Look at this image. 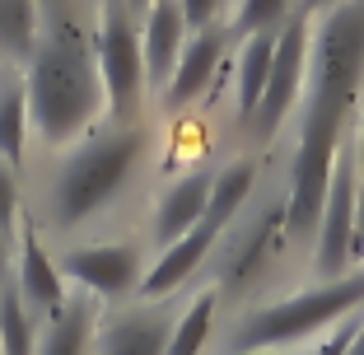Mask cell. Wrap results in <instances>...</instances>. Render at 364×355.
<instances>
[{
  "instance_id": "cell-1",
  "label": "cell",
  "mask_w": 364,
  "mask_h": 355,
  "mask_svg": "<svg viewBox=\"0 0 364 355\" xmlns=\"http://www.w3.org/2000/svg\"><path fill=\"white\" fill-rule=\"evenodd\" d=\"M364 98V0H341L313 19L309 80L299 98V140L289 154L285 183V229L289 238H313L332 187L336 154L350 136L346 122Z\"/></svg>"
},
{
  "instance_id": "cell-2",
  "label": "cell",
  "mask_w": 364,
  "mask_h": 355,
  "mask_svg": "<svg viewBox=\"0 0 364 355\" xmlns=\"http://www.w3.org/2000/svg\"><path fill=\"white\" fill-rule=\"evenodd\" d=\"M23 89H28V122L43 145L70 150L75 140H85L98 112L107 108L94 56V28H85L65 10L43 14L38 47L23 65Z\"/></svg>"
},
{
  "instance_id": "cell-3",
  "label": "cell",
  "mask_w": 364,
  "mask_h": 355,
  "mask_svg": "<svg viewBox=\"0 0 364 355\" xmlns=\"http://www.w3.org/2000/svg\"><path fill=\"white\" fill-rule=\"evenodd\" d=\"M145 154H150L145 122H112L103 131H89L47 183V225L61 234L89 225L98 211H107L122 196Z\"/></svg>"
},
{
  "instance_id": "cell-4",
  "label": "cell",
  "mask_w": 364,
  "mask_h": 355,
  "mask_svg": "<svg viewBox=\"0 0 364 355\" xmlns=\"http://www.w3.org/2000/svg\"><path fill=\"white\" fill-rule=\"evenodd\" d=\"M355 313H364V267L336 280H313L309 290L252 309L229 332V351H294L313 337H327Z\"/></svg>"
},
{
  "instance_id": "cell-5",
  "label": "cell",
  "mask_w": 364,
  "mask_h": 355,
  "mask_svg": "<svg viewBox=\"0 0 364 355\" xmlns=\"http://www.w3.org/2000/svg\"><path fill=\"white\" fill-rule=\"evenodd\" d=\"M252 183H257V164L252 159H234V164H225V169L215 173L210 206H205L201 225L187 229L178 243L164 248L159 258H154V267H145V280H140V290H136L140 300H168L173 290H182V285L192 280V271L210 258V248L220 243V234H225V229L234 225V216L243 211Z\"/></svg>"
},
{
  "instance_id": "cell-6",
  "label": "cell",
  "mask_w": 364,
  "mask_h": 355,
  "mask_svg": "<svg viewBox=\"0 0 364 355\" xmlns=\"http://www.w3.org/2000/svg\"><path fill=\"white\" fill-rule=\"evenodd\" d=\"M94 56L112 122H136V103L145 94V52H140V19L122 0H98Z\"/></svg>"
},
{
  "instance_id": "cell-7",
  "label": "cell",
  "mask_w": 364,
  "mask_h": 355,
  "mask_svg": "<svg viewBox=\"0 0 364 355\" xmlns=\"http://www.w3.org/2000/svg\"><path fill=\"white\" fill-rule=\"evenodd\" d=\"M355 201H360V164H355V145L346 140L336 154L318 229H313V276L318 280L355 271Z\"/></svg>"
},
{
  "instance_id": "cell-8",
  "label": "cell",
  "mask_w": 364,
  "mask_h": 355,
  "mask_svg": "<svg viewBox=\"0 0 364 355\" xmlns=\"http://www.w3.org/2000/svg\"><path fill=\"white\" fill-rule=\"evenodd\" d=\"M309 47H313V19L294 10L280 23L276 61H271V75H267V94H262V103H257V117H252L247 136L271 140L289 122V112L299 108L304 80H309Z\"/></svg>"
},
{
  "instance_id": "cell-9",
  "label": "cell",
  "mask_w": 364,
  "mask_h": 355,
  "mask_svg": "<svg viewBox=\"0 0 364 355\" xmlns=\"http://www.w3.org/2000/svg\"><path fill=\"white\" fill-rule=\"evenodd\" d=\"M56 267H61L65 280H75L80 295H89V300H127V295L140 290V280H145V253H140L136 243H75L65 248L61 258H56Z\"/></svg>"
},
{
  "instance_id": "cell-10",
  "label": "cell",
  "mask_w": 364,
  "mask_h": 355,
  "mask_svg": "<svg viewBox=\"0 0 364 355\" xmlns=\"http://www.w3.org/2000/svg\"><path fill=\"white\" fill-rule=\"evenodd\" d=\"M229 47H234L229 23H210V28L192 33V38H187V47H182V56H178V65H173L168 85H164V94H159L164 108H168V112L192 108L196 98L215 85V75H220V65H225Z\"/></svg>"
},
{
  "instance_id": "cell-11",
  "label": "cell",
  "mask_w": 364,
  "mask_h": 355,
  "mask_svg": "<svg viewBox=\"0 0 364 355\" xmlns=\"http://www.w3.org/2000/svg\"><path fill=\"white\" fill-rule=\"evenodd\" d=\"M178 313L168 309H122L103 313L94 332V355H164Z\"/></svg>"
},
{
  "instance_id": "cell-12",
  "label": "cell",
  "mask_w": 364,
  "mask_h": 355,
  "mask_svg": "<svg viewBox=\"0 0 364 355\" xmlns=\"http://www.w3.org/2000/svg\"><path fill=\"white\" fill-rule=\"evenodd\" d=\"M192 28L182 19L178 0H150V10L140 14V52H145V89L164 94L173 65H178L182 47H187Z\"/></svg>"
},
{
  "instance_id": "cell-13",
  "label": "cell",
  "mask_w": 364,
  "mask_h": 355,
  "mask_svg": "<svg viewBox=\"0 0 364 355\" xmlns=\"http://www.w3.org/2000/svg\"><path fill=\"white\" fill-rule=\"evenodd\" d=\"M10 280H14V290H19V300L28 304L38 318H52V313L70 300L61 267H56V258L43 248V238L33 234V229H19V243H14V276Z\"/></svg>"
},
{
  "instance_id": "cell-14",
  "label": "cell",
  "mask_w": 364,
  "mask_h": 355,
  "mask_svg": "<svg viewBox=\"0 0 364 355\" xmlns=\"http://www.w3.org/2000/svg\"><path fill=\"white\" fill-rule=\"evenodd\" d=\"M210 187H215V173L192 169L159 192V201H154V243H159V253L168 243H178L187 229L201 225L205 206H210Z\"/></svg>"
},
{
  "instance_id": "cell-15",
  "label": "cell",
  "mask_w": 364,
  "mask_h": 355,
  "mask_svg": "<svg viewBox=\"0 0 364 355\" xmlns=\"http://www.w3.org/2000/svg\"><path fill=\"white\" fill-rule=\"evenodd\" d=\"M276 38L280 28H267V33H252L238 43V56H234V117L238 127H252L257 117V103L267 94V75H271V61H276Z\"/></svg>"
},
{
  "instance_id": "cell-16",
  "label": "cell",
  "mask_w": 364,
  "mask_h": 355,
  "mask_svg": "<svg viewBox=\"0 0 364 355\" xmlns=\"http://www.w3.org/2000/svg\"><path fill=\"white\" fill-rule=\"evenodd\" d=\"M98 332V304L89 295H70L52 318H43L38 355H94Z\"/></svg>"
},
{
  "instance_id": "cell-17",
  "label": "cell",
  "mask_w": 364,
  "mask_h": 355,
  "mask_svg": "<svg viewBox=\"0 0 364 355\" xmlns=\"http://www.w3.org/2000/svg\"><path fill=\"white\" fill-rule=\"evenodd\" d=\"M28 89H23V70H0V159L19 173L23 154H28Z\"/></svg>"
},
{
  "instance_id": "cell-18",
  "label": "cell",
  "mask_w": 364,
  "mask_h": 355,
  "mask_svg": "<svg viewBox=\"0 0 364 355\" xmlns=\"http://www.w3.org/2000/svg\"><path fill=\"white\" fill-rule=\"evenodd\" d=\"M43 33V0H0V70H23Z\"/></svg>"
},
{
  "instance_id": "cell-19",
  "label": "cell",
  "mask_w": 364,
  "mask_h": 355,
  "mask_svg": "<svg viewBox=\"0 0 364 355\" xmlns=\"http://www.w3.org/2000/svg\"><path fill=\"white\" fill-rule=\"evenodd\" d=\"M43 318L19 300L14 280L0 285V355H38Z\"/></svg>"
},
{
  "instance_id": "cell-20",
  "label": "cell",
  "mask_w": 364,
  "mask_h": 355,
  "mask_svg": "<svg viewBox=\"0 0 364 355\" xmlns=\"http://www.w3.org/2000/svg\"><path fill=\"white\" fill-rule=\"evenodd\" d=\"M215 304H220V295H215V290L196 295V300L173 318L168 351H164V355H201L205 341H210V327H215Z\"/></svg>"
},
{
  "instance_id": "cell-21",
  "label": "cell",
  "mask_w": 364,
  "mask_h": 355,
  "mask_svg": "<svg viewBox=\"0 0 364 355\" xmlns=\"http://www.w3.org/2000/svg\"><path fill=\"white\" fill-rule=\"evenodd\" d=\"M299 10V0H234V14H229V38L243 43L252 33L280 28L289 14Z\"/></svg>"
},
{
  "instance_id": "cell-22",
  "label": "cell",
  "mask_w": 364,
  "mask_h": 355,
  "mask_svg": "<svg viewBox=\"0 0 364 355\" xmlns=\"http://www.w3.org/2000/svg\"><path fill=\"white\" fill-rule=\"evenodd\" d=\"M0 234H19V173L0 159Z\"/></svg>"
},
{
  "instance_id": "cell-23",
  "label": "cell",
  "mask_w": 364,
  "mask_h": 355,
  "mask_svg": "<svg viewBox=\"0 0 364 355\" xmlns=\"http://www.w3.org/2000/svg\"><path fill=\"white\" fill-rule=\"evenodd\" d=\"M360 318H364V313H355V318L336 323L327 337H318V346H313L309 355H346V351H350V341H355V332H360Z\"/></svg>"
},
{
  "instance_id": "cell-24",
  "label": "cell",
  "mask_w": 364,
  "mask_h": 355,
  "mask_svg": "<svg viewBox=\"0 0 364 355\" xmlns=\"http://www.w3.org/2000/svg\"><path fill=\"white\" fill-rule=\"evenodd\" d=\"M178 5H182V19H187L192 33L220 23V14H225V0H178Z\"/></svg>"
},
{
  "instance_id": "cell-25",
  "label": "cell",
  "mask_w": 364,
  "mask_h": 355,
  "mask_svg": "<svg viewBox=\"0 0 364 355\" xmlns=\"http://www.w3.org/2000/svg\"><path fill=\"white\" fill-rule=\"evenodd\" d=\"M350 145H355V164H360V178H364V98L355 108V131H350Z\"/></svg>"
},
{
  "instance_id": "cell-26",
  "label": "cell",
  "mask_w": 364,
  "mask_h": 355,
  "mask_svg": "<svg viewBox=\"0 0 364 355\" xmlns=\"http://www.w3.org/2000/svg\"><path fill=\"white\" fill-rule=\"evenodd\" d=\"M14 276V238H5L0 234V285Z\"/></svg>"
},
{
  "instance_id": "cell-27",
  "label": "cell",
  "mask_w": 364,
  "mask_h": 355,
  "mask_svg": "<svg viewBox=\"0 0 364 355\" xmlns=\"http://www.w3.org/2000/svg\"><path fill=\"white\" fill-rule=\"evenodd\" d=\"M364 258V187H360V201H355V262Z\"/></svg>"
},
{
  "instance_id": "cell-28",
  "label": "cell",
  "mask_w": 364,
  "mask_h": 355,
  "mask_svg": "<svg viewBox=\"0 0 364 355\" xmlns=\"http://www.w3.org/2000/svg\"><path fill=\"white\" fill-rule=\"evenodd\" d=\"M332 5H341V0H299V14H309V19H318V14H327Z\"/></svg>"
},
{
  "instance_id": "cell-29",
  "label": "cell",
  "mask_w": 364,
  "mask_h": 355,
  "mask_svg": "<svg viewBox=\"0 0 364 355\" xmlns=\"http://www.w3.org/2000/svg\"><path fill=\"white\" fill-rule=\"evenodd\" d=\"M346 355H364V318H360V332H355V341H350V351Z\"/></svg>"
},
{
  "instance_id": "cell-30",
  "label": "cell",
  "mask_w": 364,
  "mask_h": 355,
  "mask_svg": "<svg viewBox=\"0 0 364 355\" xmlns=\"http://www.w3.org/2000/svg\"><path fill=\"white\" fill-rule=\"evenodd\" d=\"M122 5H127V10L136 14V19H140V14H145V10H150V0H122Z\"/></svg>"
},
{
  "instance_id": "cell-31",
  "label": "cell",
  "mask_w": 364,
  "mask_h": 355,
  "mask_svg": "<svg viewBox=\"0 0 364 355\" xmlns=\"http://www.w3.org/2000/svg\"><path fill=\"white\" fill-rule=\"evenodd\" d=\"M229 355H294V351H229Z\"/></svg>"
}]
</instances>
